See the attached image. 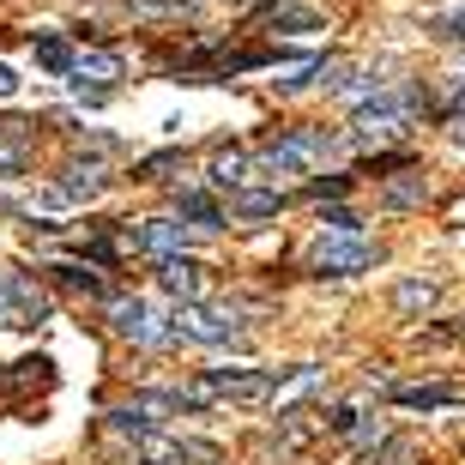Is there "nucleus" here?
Instances as JSON below:
<instances>
[{"label": "nucleus", "instance_id": "4be33fe9", "mask_svg": "<svg viewBox=\"0 0 465 465\" xmlns=\"http://www.w3.org/2000/svg\"><path fill=\"white\" fill-rule=\"evenodd\" d=\"M61 284H67V291H85V296H104V278L79 272V266H61Z\"/></svg>", "mask_w": 465, "mask_h": 465}, {"label": "nucleus", "instance_id": "2eb2a0df", "mask_svg": "<svg viewBox=\"0 0 465 465\" xmlns=\"http://www.w3.org/2000/svg\"><path fill=\"white\" fill-rule=\"evenodd\" d=\"M175 206H182V218H188L193 230H218V224H224V206H218L212 193H200V188H182V193H175Z\"/></svg>", "mask_w": 465, "mask_h": 465}, {"label": "nucleus", "instance_id": "9d476101", "mask_svg": "<svg viewBox=\"0 0 465 465\" xmlns=\"http://www.w3.org/2000/svg\"><path fill=\"white\" fill-rule=\"evenodd\" d=\"M157 284L175 296V302H200L206 296V266L188 254H157Z\"/></svg>", "mask_w": 465, "mask_h": 465}, {"label": "nucleus", "instance_id": "dca6fc26", "mask_svg": "<svg viewBox=\"0 0 465 465\" xmlns=\"http://www.w3.org/2000/svg\"><path fill=\"white\" fill-rule=\"evenodd\" d=\"M460 387H399L393 405H405V411H441V405H460Z\"/></svg>", "mask_w": 465, "mask_h": 465}, {"label": "nucleus", "instance_id": "f8f14e48", "mask_svg": "<svg viewBox=\"0 0 465 465\" xmlns=\"http://www.w3.org/2000/svg\"><path fill=\"white\" fill-rule=\"evenodd\" d=\"M31 163V121H0V175H25Z\"/></svg>", "mask_w": 465, "mask_h": 465}, {"label": "nucleus", "instance_id": "4468645a", "mask_svg": "<svg viewBox=\"0 0 465 465\" xmlns=\"http://www.w3.org/2000/svg\"><path fill=\"white\" fill-rule=\"evenodd\" d=\"M212 182H218V188H248V182H254V157L248 152H236V145H230V152H218L212 157Z\"/></svg>", "mask_w": 465, "mask_h": 465}, {"label": "nucleus", "instance_id": "0eeeda50", "mask_svg": "<svg viewBox=\"0 0 465 465\" xmlns=\"http://www.w3.org/2000/svg\"><path fill=\"white\" fill-rule=\"evenodd\" d=\"M314 272H327V278H351V272H369L381 260L375 242H362V236H321L314 242Z\"/></svg>", "mask_w": 465, "mask_h": 465}, {"label": "nucleus", "instance_id": "412c9836", "mask_svg": "<svg viewBox=\"0 0 465 465\" xmlns=\"http://www.w3.org/2000/svg\"><path fill=\"white\" fill-rule=\"evenodd\" d=\"M423 175H411V182H393V188H387V206H423Z\"/></svg>", "mask_w": 465, "mask_h": 465}, {"label": "nucleus", "instance_id": "423d86ee", "mask_svg": "<svg viewBox=\"0 0 465 465\" xmlns=\"http://www.w3.org/2000/svg\"><path fill=\"white\" fill-rule=\"evenodd\" d=\"M49 321V296L31 272H0V327H36Z\"/></svg>", "mask_w": 465, "mask_h": 465}, {"label": "nucleus", "instance_id": "b1692460", "mask_svg": "<svg viewBox=\"0 0 465 465\" xmlns=\"http://www.w3.org/2000/svg\"><path fill=\"white\" fill-rule=\"evenodd\" d=\"M175 163H182V152H163V157H145V163H139V170H134V182H157V175H163V170H175Z\"/></svg>", "mask_w": 465, "mask_h": 465}, {"label": "nucleus", "instance_id": "f03ea898", "mask_svg": "<svg viewBox=\"0 0 465 465\" xmlns=\"http://www.w3.org/2000/svg\"><path fill=\"white\" fill-rule=\"evenodd\" d=\"M417 115V91L393 97V91H375V104H362L351 121V145H387V139H405Z\"/></svg>", "mask_w": 465, "mask_h": 465}, {"label": "nucleus", "instance_id": "20e7f679", "mask_svg": "<svg viewBox=\"0 0 465 465\" xmlns=\"http://www.w3.org/2000/svg\"><path fill=\"white\" fill-rule=\"evenodd\" d=\"M339 152V139H327V134H284V139H272V145H266V152L254 157V170L260 175H309L314 163H321V157H332Z\"/></svg>", "mask_w": 465, "mask_h": 465}, {"label": "nucleus", "instance_id": "9b49d317", "mask_svg": "<svg viewBox=\"0 0 465 465\" xmlns=\"http://www.w3.org/2000/svg\"><path fill=\"white\" fill-rule=\"evenodd\" d=\"M104 188H109L104 163H79V157H73V163H61V182L49 188V200L54 206H67V200H97Z\"/></svg>", "mask_w": 465, "mask_h": 465}, {"label": "nucleus", "instance_id": "cd10ccee", "mask_svg": "<svg viewBox=\"0 0 465 465\" xmlns=\"http://www.w3.org/2000/svg\"><path fill=\"white\" fill-rule=\"evenodd\" d=\"M6 97H18V73L0 61V104H6Z\"/></svg>", "mask_w": 465, "mask_h": 465}, {"label": "nucleus", "instance_id": "393cba45", "mask_svg": "<svg viewBox=\"0 0 465 465\" xmlns=\"http://www.w3.org/2000/svg\"><path fill=\"white\" fill-rule=\"evenodd\" d=\"M430 31H435V36H448V43H465V13H441V18H430Z\"/></svg>", "mask_w": 465, "mask_h": 465}, {"label": "nucleus", "instance_id": "aec40b11", "mask_svg": "<svg viewBox=\"0 0 465 465\" xmlns=\"http://www.w3.org/2000/svg\"><path fill=\"white\" fill-rule=\"evenodd\" d=\"M272 31H321V18L309 6H272Z\"/></svg>", "mask_w": 465, "mask_h": 465}, {"label": "nucleus", "instance_id": "ddd939ff", "mask_svg": "<svg viewBox=\"0 0 465 465\" xmlns=\"http://www.w3.org/2000/svg\"><path fill=\"white\" fill-rule=\"evenodd\" d=\"M278 206H284L278 188H230V212L236 218H278Z\"/></svg>", "mask_w": 465, "mask_h": 465}, {"label": "nucleus", "instance_id": "6e6552de", "mask_svg": "<svg viewBox=\"0 0 465 465\" xmlns=\"http://www.w3.org/2000/svg\"><path fill=\"white\" fill-rule=\"evenodd\" d=\"M121 248H134V254H182L193 242V224H175V218H139V224H121L115 230Z\"/></svg>", "mask_w": 465, "mask_h": 465}, {"label": "nucleus", "instance_id": "bb28decb", "mask_svg": "<svg viewBox=\"0 0 465 465\" xmlns=\"http://www.w3.org/2000/svg\"><path fill=\"white\" fill-rule=\"evenodd\" d=\"M327 423H332V435H351V430H357V411H351V405H339Z\"/></svg>", "mask_w": 465, "mask_h": 465}, {"label": "nucleus", "instance_id": "a878e982", "mask_svg": "<svg viewBox=\"0 0 465 465\" xmlns=\"http://www.w3.org/2000/svg\"><path fill=\"white\" fill-rule=\"evenodd\" d=\"M309 193L314 200H339L345 193V175H321V182H309Z\"/></svg>", "mask_w": 465, "mask_h": 465}, {"label": "nucleus", "instance_id": "1a4fd4ad", "mask_svg": "<svg viewBox=\"0 0 465 465\" xmlns=\"http://www.w3.org/2000/svg\"><path fill=\"white\" fill-rule=\"evenodd\" d=\"M109 321H115V332L134 339V345H163V339H175V332L163 327V314H157L145 296H121L115 309H109Z\"/></svg>", "mask_w": 465, "mask_h": 465}, {"label": "nucleus", "instance_id": "39448f33", "mask_svg": "<svg viewBox=\"0 0 465 465\" xmlns=\"http://www.w3.org/2000/svg\"><path fill=\"white\" fill-rule=\"evenodd\" d=\"M170 332H182V339H193V345H242V339H248L236 314L212 309V302H182L175 321H170Z\"/></svg>", "mask_w": 465, "mask_h": 465}, {"label": "nucleus", "instance_id": "c85d7f7f", "mask_svg": "<svg viewBox=\"0 0 465 465\" xmlns=\"http://www.w3.org/2000/svg\"><path fill=\"white\" fill-rule=\"evenodd\" d=\"M448 134H453V145H465V104L453 109V127H448Z\"/></svg>", "mask_w": 465, "mask_h": 465}, {"label": "nucleus", "instance_id": "5701e85b", "mask_svg": "<svg viewBox=\"0 0 465 465\" xmlns=\"http://www.w3.org/2000/svg\"><path fill=\"white\" fill-rule=\"evenodd\" d=\"M321 224H327V236H357L362 218H357V212H345V206H332L327 218H321Z\"/></svg>", "mask_w": 465, "mask_h": 465}, {"label": "nucleus", "instance_id": "6ab92c4d", "mask_svg": "<svg viewBox=\"0 0 465 465\" xmlns=\"http://www.w3.org/2000/svg\"><path fill=\"white\" fill-rule=\"evenodd\" d=\"M327 67H332L327 54H309V61H296V67L284 73V79H272V85H278V91H302V85H314V79H321Z\"/></svg>", "mask_w": 465, "mask_h": 465}, {"label": "nucleus", "instance_id": "7ed1b4c3", "mask_svg": "<svg viewBox=\"0 0 465 465\" xmlns=\"http://www.w3.org/2000/svg\"><path fill=\"white\" fill-rule=\"evenodd\" d=\"M284 381V369H206L193 399L206 405V399H230V405H266L272 387Z\"/></svg>", "mask_w": 465, "mask_h": 465}, {"label": "nucleus", "instance_id": "a211bd4d", "mask_svg": "<svg viewBox=\"0 0 465 465\" xmlns=\"http://www.w3.org/2000/svg\"><path fill=\"white\" fill-rule=\"evenodd\" d=\"M36 67L43 73H67L73 67V43L67 36H36Z\"/></svg>", "mask_w": 465, "mask_h": 465}, {"label": "nucleus", "instance_id": "f3484780", "mask_svg": "<svg viewBox=\"0 0 465 465\" xmlns=\"http://www.w3.org/2000/svg\"><path fill=\"white\" fill-rule=\"evenodd\" d=\"M430 302H435V284H430V278H405V284L393 291V309L399 314H423Z\"/></svg>", "mask_w": 465, "mask_h": 465}, {"label": "nucleus", "instance_id": "f257e3e1", "mask_svg": "<svg viewBox=\"0 0 465 465\" xmlns=\"http://www.w3.org/2000/svg\"><path fill=\"white\" fill-rule=\"evenodd\" d=\"M109 430L134 448V465H218V448L163 435L157 423H139V417H127V411H109Z\"/></svg>", "mask_w": 465, "mask_h": 465}]
</instances>
